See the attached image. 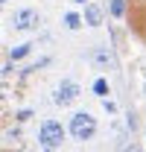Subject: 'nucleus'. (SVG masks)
Returning <instances> with one entry per match:
<instances>
[{"mask_svg":"<svg viewBox=\"0 0 146 152\" xmlns=\"http://www.w3.org/2000/svg\"><path fill=\"white\" fill-rule=\"evenodd\" d=\"M102 108H105V114H117V102L114 99H102Z\"/></svg>","mask_w":146,"mask_h":152,"instance_id":"11","label":"nucleus"},{"mask_svg":"<svg viewBox=\"0 0 146 152\" xmlns=\"http://www.w3.org/2000/svg\"><path fill=\"white\" fill-rule=\"evenodd\" d=\"M126 152H140V146H126Z\"/></svg>","mask_w":146,"mask_h":152,"instance_id":"13","label":"nucleus"},{"mask_svg":"<svg viewBox=\"0 0 146 152\" xmlns=\"http://www.w3.org/2000/svg\"><path fill=\"white\" fill-rule=\"evenodd\" d=\"M108 15L111 18H123L126 15V0H108Z\"/></svg>","mask_w":146,"mask_h":152,"instance_id":"10","label":"nucleus"},{"mask_svg":"<svg viewBox=\"0 0 146 152\" xmlns=\"http://www.w3.org/2000/svg\"><path fill=\"white\" fill-rule=\"evenodd\" d=\"M61 23H64V29L76 32V29L85 26V15H79V12H64V15H61Z\"/></svg>","mask_w":146,"mask_h":152,"instance_id":"7","label":"nucleus"},{"mask_svg":"<svg viewBox=\"0 0 146 152\" xmlns=\"http://www.w3.org/2000/svg\"><path fill=\"white\" fill-rule=\"evenodd\" d=\"M143 94H146V82H143Z\"/></svg>","mask_w":146,"mask_h":152,"instance_id":"14","label":"nucleus"},{"mask_svg":"<svg viewBox=\"0 0 146 152\" xmlns=\"http://www.w3.org/2000/svg\"><path fill=\"white\" fill-rule=\"evenodd\" d=\"M32 47H35L32 41H23V44H15V47L9 50V58H12V61H23L26 56H32Z\"/></svg>","mask_w":146,"mask_h":152,"instance_id":"8","label":"nucleus"},{"mask_svg":"<svg viewBox=\"0 0 146 152\" xmlns=\"http://www.w3.org/2000/svg\"><path fill=\"white\" fill-rule=\"evenodd\" d=\"M91 61L96 64V67H99V70H108V67H111V53L105 50V47H93Z\"/></svg>","mask_w":146,"mask_h":152,"instance_id":"6","label":"nucleus"},{"mask_svg":"<svg viewBox=\"0 0 146 152\" xmlns=\"http://www.w3.org/2000/svg\"><path fill=\"white\" fill-rule=\"evenodd\" d=\"M64 134H67V129L58 123V120H53V117H47L41 126H38V143L44 146V149H58L61 143H64Z\"/></svg>","mask_w":146,"mask_h":152,"instance_id":"2","label":"nucleus"},{"mask_svg":"<svg viewBox=\"0 0 146 152\" xmlns=\"http://www.w3.org/2000/svg\"><path fill=\"white\" fill-rule=\"evenodd\" d=\"M76 6H88V3H93V0H73Z\"/></svg>","mask_w":146,"mask_h":152,"instance_id":"12","label":"nucleus"},{"mask_svg":"<svg viewBox=\"0 0 146 152\" xmlns=\"http://www.w3.org/2000/svg\"><path fill=\"white\" fill-rule=\"evenodd\" d=\"M38 23H41V12L32 9V6H23L12 15V29L15 32H32V29H38Z\"/></svg>","mask_w":146,"mask_h":152,"instance_id":"4","label":"nucleus"},{"mask_svg":"<svg viewBox=\"0 0 146 152\" xmlns=\"http://www.w3.org/2000/svg\"><path fill=\"white\" fill-rule=\"evenodd\" d=\"M91 91L99 96V99H108V94H111L108 79H105V76H96V79H93V85H91Z\"/></svg>","mask_w":146,"mask_h":152,"instance_id":"9","label":"nucleus"},{"mask_svg":"<svg viewBox=\"0 0 146 152\" xmlns=\"http://www.w3.org/2000/svg\"><path fill=\"white\" fill-rule=\"evenodd\" d=\"M67 134L79 143H88L93 134H96V117L91 111H76L70 114V123H67Z\"/></svg>","mask_w":146,"mask_h":152,"instance_id":"1","label":"nucleus"},{"mask_svg":"<svg viewBox=\"0 0 146 152\" xmlns=\"http://www.w3.org/2000/svg\"><path fill=\"white\" fill-rule=\"evenodd\" d=\"M79 96H82V88H79V82H76V79H70V76H64V79H61V82L55 85L53 102L64 108V105H73V102L79 99Z\"/></svg>","mask_w":146,"mask_h":152,"instance_id":"3","label":"nucleus"},{"mask_svg":"<svg viewBox=\"0 0 146 152\" xmlns=\"http://www.w3.org/2000/svg\"><path fill=\"white\" fill-rule=\"evenodd\" d=\"M82 15H85V26H99L102 23V6L99 3H88Z\"/></svg>","mask_w":146,"mask_h":152,"instance_id":"5","label":"nucleus"}]
</instances>
